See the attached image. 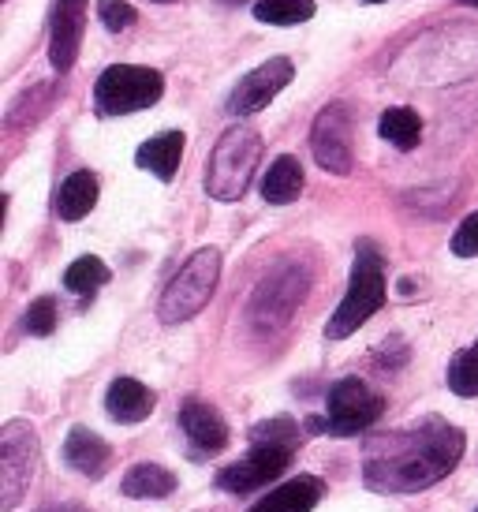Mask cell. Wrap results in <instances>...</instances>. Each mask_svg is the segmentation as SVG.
<instances>
[{"instance_id": "6da1fadb", "label": "cell", "mask_w": 478, "mask_h": 512, "mask_svg": "<svg viewBox=\"0 0 478 512\" xmlns=\"http://www.w3.org/2000/svg\"><path fill=\"white\" fill-rule=\"evenodd\" d=\"M467 438L441 415H426L419 423L389 434H374L363 445V483L374 494L408 498L426 486L441 483L460 460Z\"/></svg>"}, {"instance_id": "7a4b0ae2", "label": "cell", "mask_w": 478, "mask_h": 512, "mask_svg": "<svg viewBox=\"0 0 478 512\" xmlns=\"http://www.w3.org/2000/svg\"><path fill=\"white\" fill-rule=\"evenodd\" d=\"M262 135L247 124L228 128L217 146H213L210 161H206V195L217 202H239L247 195L254 180V169L262 161Z\"/></svg>"}, {"instance_id": "3957f363", "label": "cell", "mask_w": 478, "mask_h": 512, "mask_svg": "<svg viewBox=\"0 0 478 512\" xmlns=\"http://www.w3.org/2000/svg\"><path fill=\"white\" fill-rule=\"evenodd\" d=\"M381 307H385V270H381V255L370 240H359L355 262H352V281H348V292L340 299L337 314H333L329 326H325V337H329V341L352 337L355 329L366 326Z\"/></svg>"}, {"instance_id": "277c9868", "label": "cell", "mask_w": 478, "mask_h": 512, "mask_svg": "<svg viewBox=\"0 0 478 512\" xmlns=\"http://www.w3.org/2000/svg\"><path fill=\"white\" fill-rule=\"evenodd\" d=\"M217 281H221V251L217 247H198L195 255L180 266V273L165 285L161 303H157V318L165 326L191 322L213 299Z\"/></svg>"}, {"instance_id": "5b68a950", "label": "cell", "mask_w": 478, "mask_h": 512, "mask_svg": "<svg viewBox=\"0 0 478 512\" xmlns=\"http://www.w3.org/2000/svg\"><path fill=\"white\" fill-rule=\"evenodd\" d=\"M381 412H385V400L378 389H370L363 378H340L325 397V415L310 419L307 427L318 434H333V438H355L374 427Z\"/></svg>"}, {"instance_id": "8992f818", "label": "cell", "mask_w": 478, "mask_h": 512, "mask_svg": "<svg viewBox=\"0 0 478 512\" xmlns=\"http://www.w3.org/2000/svg\"><path fill=\"white\" fill-rule=\"evenodd\" d=\"M165 94V75L139 64H113L94 83V109L98 116H127L157 105Z\"/></svg>"}, {"instance_id": "52a82bcc", "label": "cell", "mask_w": 478, "mask_h": 512, "mask_svg": "<svg viewBox=\"0 0 478 512\" xmlns=\"http://www.w3.org/2000/svg\"><path fill=\"white\" fill-rule=\"evenodd\" d=\"M310 288V270L299 266V262H284L281 270H273L258 285L251 299V326L258 333H277L281 326L292 322L296 307L303 303Z\"/></svg>"}, {"instance_id": "ba28073f", "label": "cell", "mask_w": 478, "mask_h": 512, "mask_svg": "<svg viewBox=\"0 0 478 512\" xmlns=\"http://www.w3.org/2000/svg\"><path fill=\"white\" fill-rule=\"evenodd\" d=\"M38 430L23 423V419H12L0 430V512H12L27 486L34 483V471H38Z\"/></svg>"}, {"instance_id": "9c48e42d", "label": "cell", "mask_w": 478, "mask_h": 512, "mask_svg": "<svg viewBox=\"0 0 478 512\" xmlns=\"http://www.w3.org/2000/svg\"><path fill=\"white\" fill-rule=\"evenodd\" d=\"M292 456H296V449H288V445L251 441V453L243 456L239 464H228V468L217 471V486L228 490V494H254V490L273 483L277 475H284Z\"/></svg>"}, {"instance_id": "30bf717a", "label": "cell", "mask_w": 478, "mask_h": 512, "mask_svg": "<svg viewBox=\"0 0 478 512\" xmlns=\"http://www.w3.org/2000/svg\"><path fill=\"white\" fill-rule=\"evenodd\" d=\"M310 150L325 172H333V176L352 172V116L340 101L325 105L318 113L314 128H310Z\"/></svg>"}, {"instance_id": "8fae6325", "label": "cell", "mask_w": 478, "mask_h": 512, "mask_svg": "<svg viewBox=\"0 0 478 512\" xmlns=\"http://www.w3.org/2000/svg\"><path fill=\"white\" fill-rule=\"evenodd\" d=\"M292 75H296V68H292V60L288 57H269L266 64H258L254 72H247L243 79L236 83V90L228 94V113L232 116H254L262 113L269 101L281 94L284 86L292 83Z\"/></svg>"}, {"instance_id": "7c38bea8", "label": "cell", "mask_w": 478, "mask_h": 512, "mask_svg": "<svg viewBox=\"0 0 478 512\" xmlns=\"http://www.w3.org/2000/svg\"><path fill=\"white\" fill-rule=\"evenodd\" d=\"M180 430L187 445H191V456L195 460H206V456H217L221 449H228V423L225 415L217 412L206 400H183L180 404Z\"/></svg>"}, {"instance_id": "4fadbf2b", "label": "cell", "mask_w": 478, "mask_h": 512, "mask_svg": "<svg viewBox=\"0 0 478 512\" xmlns=\"http://www.w3.org/2000/svg\"><path fill=\"white\" fill-rule=\"evenodd\" d=\"M86 30V0H57L53 23H49V60L60 75L75 68V57L83 49Z\"/></svg>"}, {"instance_id": "5bb4252c", "label": "cell", "mask_w": 478, "mask_h": 512, "mask_svg": "<svg viewBox=\"0 0 478 512\" xmlns=\"http://www.w3.org/2000/svg\"><path fill=\"white\" fill-rule=\"evenodd\" d=\"M60 456H64V464H68L71 471H79L83 479H101V475L109 471V464H113L109 441L98 438L90 427H71Z\"/></svg>"}, {"instance_id": "9a60e30c", "label": "cell", "mask_w": 478, "mask_h": 512, "mask_svg": "<svg viewBox=\"0 0 478 512\" xmlns=\"http://www.w3.org/2000/svg\"><path fill=\"white\" fill-rule=\"evenodd\" d=\"M154 408H157V393L150 385H142L139 378H116L109 385V393H105V412H109V419L124 423V427L150 419Z\"/></svg>"}, {"instance_id": "2e32d148", "label": "cell", "mask_w": 478, "mask_h": 512, "mask_svg": "<svg viewBox=\"0 0 478 512\" xmlns=\"http://www.w3.org/2000/svg\"><path fill=\"white\" fill-rule=\"evenodd\" d=\"M322 479H314V475H296V479H288L284 486L277 490H269L262 501H254L247 512H310L318 501H322Z\"/></svg>"}, {"instance_id": "e0dca14e", "label": "cell", "mask_w": 478, "mask_h": 512, "mask_svg": "<svg viewBox=\"0 0 478 512\" xmlns=\"http://www.w3.org/2000/svg\"><path fill=\"white\" fill-rule=\"evenodd\" d=\"M98 191V176L90 169L71 172L68 180L57 187V195H53V210H57L60 221H83L98 206Z\"/></svg>"}, {"instance_id": "ac0fdd59", "label": "cell", "mask_w": 478, "mask_h": 512, "mask_svg": "<svg viewBox=\"0 0 478 512\" xmlns=\"http://www.w3.org/2000/svg\"><path fill=\"white\" fill-rule=\"evenodd\" d=\"M183 143H187V135L183 131H161L154 139H146V143L135 150V165L146 172H154L157 180H165L169 184L176 169H180V157H183Z\"/></svg>"}, {"instance_id": "d6986e66", "label": "cell", "mask_w": 478, "mask_h": 512, "mask_svg": "<svg viewBox=\"0 0 478 512\" xmlns=\"http://www.w3.org/2000/svg\"><path fill=\"white\" fill-rule=\"evenodd\" d=\"M176 490V475H172L165 464H154V460H142L124 475L120 483V494L131 501H161Z\"/></svg>"}, {"instance_id": "ffe728a7", "label": "cell", "mask_w": 478, "mask_h": 512, "mask_svg": "<svg viewBox=\"0 0 478 512\" xmlns=\"http://www.w3.org/2000/svg\"><path fill=\"white\" fill-rule=\"evenodd\" d=\"M299 195H303V165H299V157L281 154L269 165L266 176H262V199L269 206H288Z\"/></svg>"}, {"instance_id": "44dd1931", "label": "cell", "mask_w": 478, "mask_h": 512, "mask_svg": "<svg viewBox=\"0 0 478 512\" xmlns=\"http://www.w3.org/2000/svg\"><path fill=\"white\" fill-rule=\"evenodd\" d=\"M378 131L385 143H393L396 150H415L422 139V120L415 109L408 105H396V109H385L378 120Z\"/></svg>"}, {"instance_id": "7402d4cb", "label": "cell", "mask_w": 478, "mask_h": 512, "mask_svg": "<svg viewBox=\"0 0 478 512\" xmlns=\"http://www.w3.org/2000/svg\"><path fill=\"white\" fill-rule=\"evenodd\" d=\"M109 277H113V270L98 255H83L64 270V288L75 296H94L101 285H109Z\"/></svg>"}, {"instance_id": "603a6c76", "label": "cell", "mask_w": 478, "mask_h": 512, "mask_svg": "<svg viewBox=\"0 0 478 512\" xmlns=\"http://www.w3.org/2000/svg\"><path fill=\"white\" fill-rule=\"evenodd\" d=\"M251 12L269 27H299L314 15V0H254Z\"/></svg>"}, {"instance_id": "cb8c5ba5", "label": "cell", "mask_w": 478, "mask_h": 512, "mask_svg": "<svg viewBox=\"0 0 478 512\" xmlns=\"http://www.w3.org/2000/svg\"><path fill=\"white\" fill-rule=\"evenodd\" d=\"M449 389L456 397H478V341L449 363Z\"/></svg>"}, {"instance_id": "d4e9b609", "label": "cell", "mask_w": 478, "mask_h": 512, "mask_svg": "<svg viewBox=\"0 0 478 512\" xmlns=\"http://www.w3.org/2000/svg\"><path fill=\"white\" fill-rule=\"evenodd\" d=\"M251 441H269V445H288L296 449L299 445V423L288 419V415H277V419H266L251 430Z\"/></svg>"}, {"instance_id": "484cf974", "label": "cell", "mask_w": 478, "mask_h": 512, "mask_svg": "<svg viewBox=\"0 0 478 512\" xmlns=\"http://www.w3.org/2000/svg\"><path fill=\"white\" fill-rule=\"evenodd\" d=\"M23 329H27L30 337H49L57 329V299L53 296L34 299L27 307V314H23Z\"/></svg>"}, {"instance_id": "4316f807", "label": "cell", "mask_w": 478, "mask_h": 512, "mask_svg": "<svg viewBox=\"0 0 478 512\" xmlns=\"http://www.w3.org/2000/svg\"><path fill=\"white\" fill-rule=\"evenodd\" d=\"M98 19L105 23V30L120 34V30H127L139 19V12H135L127 0H98Z\"/></svg>"}, {"instance_id": "83f0119b", "label": "cell", "mask_w": 478, "mask_h": 512, "mask_svg": "<svg viewBox=\"0 0 478 512\" xmlns=\"http://www.w3.org/2000/svg\"><path fill=\"white\" fill-rule=\"evenodd\" d=\"M452 255L475 258L478 255V214L464 217V225L452 232Z\"/></svg>"}, {"instance_id": "f1b7e54d", "label": "cell", "mask_w": 478, "mask_h": 512, "mask_svg": "<svg viewBox=\"0 0 478 512\" xmlns=\"http://www.w3.org/2000/svg\"><path fill=\"white\" fill-rule=\"evenodd\" d=\"M460 4H471V8H478V0H460Z\"/></svg>"}, {"instance_id": "f546056e", "label": "cell", "mask_w": 478, "mask_h": 512, "mask_svg": "<svg viewBox=\"0 0 478 512\" xmlns=\"http://www.w3.org/2000/svg\"><path fill=\"white\" fill-rule=\"evenodd\" d=\"M366 4H385V0H366Z\"/></svg>"}, {"instance_id": "4dcf8cb0", "label": "cell", "mask_w": 478, "mask_h": 512, "mask_svg": "<svg viewBox=\"0 0 478 512\" xmlns=\"http://www.w3.org/2000/svg\"><path fill=\"white\" fill-rule=\"evenodd\" d=\"M157 4H172V0H157Z\"/></svg>"}, {"instance_id": "1f68e13d", "label": "cell", "mask_w": 478, "mask_h": 512, "mask_svg": "<svg viewBox=\"0 0 478 512\" xmlns=\"http://www.w3.org/2000/svg\"><path fill=\"white\" fill-rule=\"evenodd\" d=\"M228 4H236V0H228Z\"/></svg>"}, {"instance_id": "d6a6232c", "label": "cell", "mask_w": 478, "mask_h": 512, "mask_svg": "<svg viewBox=\"0 0 478 512\" xmlns=\"http://www.w3.org/2000/svg\"><path fill=\"white\" fill-rule=\"evenodd\" d=\"M475 512H478V509H475Z\"/></svg>"}]
</instances>
